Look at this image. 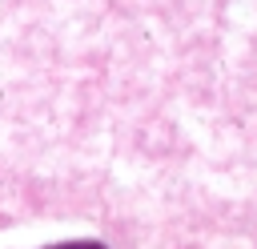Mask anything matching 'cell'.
Here are the masks:
<instances>
[{
    "label": "cell",
    "instance_id": "obj_1",
    "mask_svg": "<svg viewBox=\"0 0 257 249\" xmlns=\"http://www.w3.org/2000/svg\"><path fill=\"white\" fill-rule=\"evenodd\" d=\"M52 249H104L96 241H68V245H52Z\"/></svg>",
    "mask_w": 257,
    "mask_h": 249
}]
</instances>
